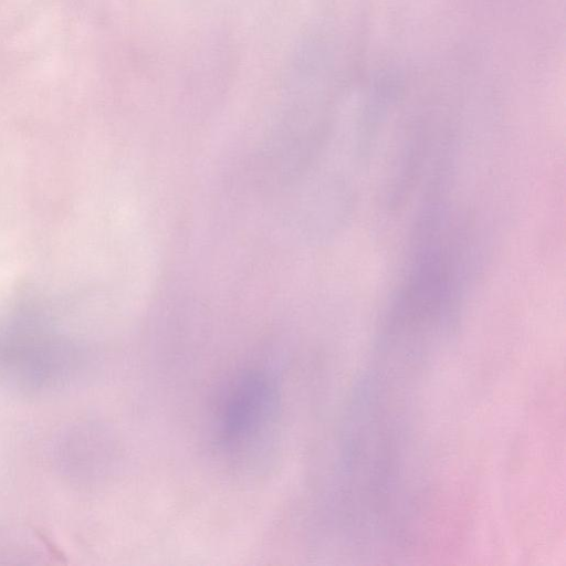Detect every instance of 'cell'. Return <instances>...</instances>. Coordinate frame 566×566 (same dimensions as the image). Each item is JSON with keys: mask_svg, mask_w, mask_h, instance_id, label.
I'll return each mask as SVG.
<instances>
[{"mask_svg": "<svg viewBox=\"0 0 566 566\" xmlns=\"http://www.w3.org/2000/svg\"><path fill=\"white\" fill-rule=\"evenodd\" d=\"M269 386L259 379L244 380L226 409L224 434L229 443H241L268 423L273 406Z\"/></svg>", "mask_w": 566, "mask_h": 566, "instance_id": "obj_1", "label": "cell"}]
</instances>
